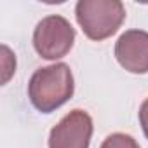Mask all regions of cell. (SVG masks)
Here are the masks:
<instances>
[{"instance_id": "7", "label": "cell", "mask_w": 148, "mask_h": 148, "mask_svg": "<svg viewBox=\"0 0 148 148\" xmlns=\"http://www.w3.org/2000/svg\"><path fill=\"white\" fill-rule=\"evenodd\" d=\"M139 124H141V129H143V132L148 139V98L139 106Z\"/></svg>"}, {"instance_id": "3", "label": "cell", "mask_w": 148, "mask_h": 148, "mask_svg": "<svg viewBox=\"0 0 148 148\" xmlns=\"http://www.w3.org/2000/svg\"><path fill=\"white\" fill-rule=\"evenodd\" d=\"M75 42V30L70 21L52 14L38 21L33 32V47L44 59H59L70 52Z\"/></svg>"}, {"instance_id": "5", "label": "cell", "mask_w": 148, "mask_h": 148, "mask_svg": "<svg viewBox=\"0 0 148 148\" xmlns=\"http://www.w3.org/2000/svg\"><path fill=\"white\" fill-rule=\"evenodd\" d=\"M115 58L131 73L148 71V32L127 30L115 44Z\"/></svg>"}, {"instance_id": "6", "label": "cell", "mask_w": 148, "mask_h": 148, "mask_svg": "<svg viewBox=\"0 0 148 148\" xmlns=\"http://www.w3.org/2000/svg\"><path fill=\"white\" fill-rule=\"evenodd\" d=\"M101 148H141V146L136 143L132 136L124 134V132H115V134H110L103 141Z\"/></svg>"}, {"instance_id": "4", "label": "cell", "mask_w": 148, "mask_h": 148, "mask_svg": "<svg viewBox=\"0 0 148 148\" xmlns=\"http://www.w3.org/2000/svg\"><path fill=\"white\" fill-rule=\"evenodd\" d=\"M92 119L84 110H71L51 129L49 148H89Z\"/></svg>"}, {"instance_id": "1", "label": "cell", "mask_w": 148, "mask_h": 148, "mask_svg": "<svg viewBox=\"0 0 148 148\" xmlns=\"http://www.w3.org/2000/svg\"><path fill=\"white\" fill-rule=\"evenodd\" d=\"M73 73L66 63H56L38 68L28 84V98L32 105L42 112L51 113L63 106L73 96Z\"/></svg>"}, {"instance_id": "2", "label": "cell", "mask_w": 148, "mask_h": 148, "mask_svg": "<svg viewBox=\"0 0 148 148\" xmlns=\"http://www.w3.org/2000/svg\"><path fill=\"white\" fill-rule=\"evenodd\" d=\"M75 16L87 38L99 42L117 33L125 19V7L120 0H80Z\"/></svg>"}]
</instances>
